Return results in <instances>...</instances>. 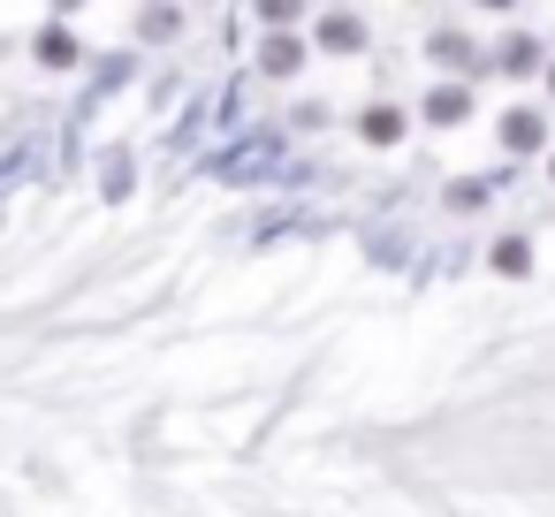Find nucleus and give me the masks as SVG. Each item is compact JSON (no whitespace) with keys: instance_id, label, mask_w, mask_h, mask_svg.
I'll return each mask as SVG.
<instances>
[{"instance_id":"obj_5","label":"nucleus","mask_w":555,"mask_h":517,"mask_svg":"<svg viewBox=\"0 0 555 517\" xmlns=\"http://www.w3.org/2000/svg\"><path fill=\"white\" fill-rule=\"evenodd\" d=\"M267 69H274V77H289V69H297V47H289V39H274V47H267Z\"/></svg>"},{"instance_id":"obj_7","label":"nucleus","mask_w":555,"mask_h":517,"mask_svg":"<svg viewBox=\"0 0 555 517\" xmlns=\"http://www.w3.org/2000/svg\"><path fill=\"white\" fill-rule=\"evenodd\" d=\"M547 85H555V69H547Z\"/></svg>"},{"instance_id":"obj_4","label":"nucleus","mask_w":555,"mask_h":517,"mask_svg":"<svg viewBox=\"0 0 555 517\" xmlns=\"http://www.w3.org/2000/svg\"><path fill=\"white\" fill-rule=\"evenodd\" d=\"M39 54H47V62H54V69H69V62H77V54H69V39H62V31H47V39H39Z\"/></svg>"},{"instance_id":"obj_6","label":"nucleus","mask_w":555,"mask_h":517,"mask_svg":"<svg viewBox=\"0 0 555 517\" xmlns=\"http://www.w3.org/2000/svg\"><path fill=\"white\" fill-rule=\"evenodd\" d=\"M502 62H509V69H532V62H540V47H532V39H509V54H502Z\"/></svg>"},{"instance_id":"obj_3","label":"nucleus","mask_w":555,"mask_h":517,"mask_svg":"<svg viewBox=\"0 0 555 517\" xmlns=\"http://www.w3.org/2000/svg\"><path fill=\"white\" fill-rule=\"evenodd\" d=\"M365 138H373V145H396V138H403V115H396V107L365 115Z\"/></svg>"},{"instance_id":"obj_2","label":"nucleus","mask_w":555,"mask_h":517,"mask_svg":"<svg viewBox=\"0 0 555 517\" xmlns=\"http://www.w3.org/2000/svg\"><path fill=\"white\" fill-rule=\"evenodd\" d=\"M464 107H472L464 92H434V100H426V122H464Z\"/></svg>"},{"instance_id":"obj_1","label":"nucleus","mask_w":555,"mask_h":517,"mask_svg":"<svg viewBox=\"0 0 555 517\" xmlns=\"http://www.w3.org/2000/svg\"><path fill=\"white\" fill-rule=\"evenodd\" d=\"M502 145H509V153H532V145H540V115H509V122H502Z\"/></svg>"}]
</instances>
